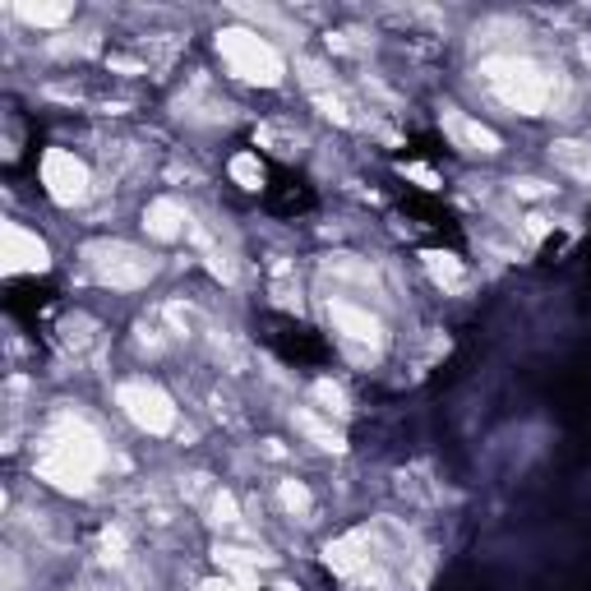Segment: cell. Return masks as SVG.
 Here are the masks:
<instances>
[{
    "instance_id": "cell-1",
    "label": "cell",
    "mask_w": 591,
    "mask_h": 591,
    "mask_svg": "<svg viewBox=\"0 0 591 591\" xmlns=\"http://www.w3.org/2000/svg\"><path fill=\"white\" fill-rule=\"evenodd\" d=\"M107 467V439L97 435L84 416H61L42 435L37 448V476L65 495H88Z\"/></svg>"
},
{
    "instance_id": "cell-2",
    "label": "cell",
    "mask_w": 591,
    "mask_h": 591,
    "mask_svg": "<svg viewBox=\"0 0 591 591\" xmlns=\"http://www.w3.org/2000/svg\"><path fill=\"white\" fill-rule=\"evenodd\" d=\"M481 79L490 84V93L504 102L508 111H518V116H541L550 107V74L541 65L531 61V56H485L481 61Z\"/></svg>"
},
{
    "instance_id": "cell-3",
    "label": "cell",
    "mask_w": 591,
    "mask_h": 591,
    "mask_svg": "<svg viewBox=\"0 0 591 591\" xmlns=\"http://www.w3.org/2000/svg\"><path fill=\"white\" fill-rule=\"evenodd\" d=\"M218 56L236 79H245V84L278 88L282 79H287L282 51L273 47L264 33H254V28H222L218 33Z\"/></svg>"
},
{
    "instance_id": "cell-4",
    "label": "cell",
    "mask_w": 591,
    "mask_h": 591,
    "mask_svg": "<svg viewBox=\"0 0 591 591\" xmlns=\"http://www.w3.org/2000/svg\"><path fill=\"white\" fill-rule=\"evenodd\" d=\"M84 264H88V273L111 291H139V287H148L157 273L153 254H144L130 241H88Z\"/></svg>"
},
{
    "instance_id": "cell-5",
    "label": "cell",
    "mask_w": 591,
    "mask_h": 591,
    "mask_svg": "<svg viewBox=\"0 0 591 591\" xmlns=\"http://www.w3.org/2000/svg\"><path fill=\"white\" fill-rule=\"evenodd\" d=\"M116 407H121L144 435H171V430H176V402H171L167 388H157L153 379H125V384L116 388Z\"/></svg>"
},
{
    "instance_id": "cell-6",
    "label": "cell",
    "mask_w": 591,
    "mask_h": 591,
    "mask_svg": "<svg viewBox=\"0 0 591 591\" xmlns=\"http://www.w3.org/2000/svg\"><path fill=\"white\" fill-rule=\"evenodd\" d=\"M42 185H47V194L61 208H74L88 199L93 176H88L84 157H74L70 148H47V153H42Z\"/></svg>"
},
{
    "instance_id": "cell-7",
    "label": "cell",
    "mask_w": 591,
    "mask_h": 591,
    "mask_svg": "<svg viewBox=\"0 0 591 591\" xmlns=\"http://www.w3.org/2000/svg\"><path fill=\"white\" fill-rule=\"evenodd\" d=\"M328 324L338 328L347 347H365L370 356H379V351L388 347V328H384L379 314H370V305H356V301L333 296V301H328Z\"/></svg>"
},
{
    "instance_id": "cell-8",
    "label": "cell",
    "mask_w": 591,
    "mask_h": 591,
    "mask_svg": "<svg viewBox=\"0 0 591 591\" xmlns=\"http://www.w3.org/2000/svg\"><path fill=\"white\" fill-rule=\"evenodd\" d=\"M0 268L5 273H47L51 268V250L37 231L19 227V222H5L0 227Z\"/></svg>"
},
{
    "instance_id": "cell-9",
    "label": "cell",
    "mask_w": 591,
    "mask_h": 591,
    "mask_svg": "<svg viewBox=\"0 0 591 591\" xmlns=\"http://www.w3.org/2000/svg\"><path fill=\"white\" fill-rule=\"evenodd\" d=\"M324 564L333 568L338 578L361 582L365 573L374 568V545H370V536H365V531H347V536H338V541H328Z\"/></svg>"
},
{
    "instance_id": "cell-10",
    "label": "cell",
    "mask_w": 591,
    "mask_h": 591,
    "mask_svg": "<svg viewBox=\"0 0 591 591\" xmlns=\"http://www.w3.org/2000/svg\"><path fill=\"white\" fill-rule=\"evenodd\" d=\"M444 130L453 134V144L467 148V153L495 157L499 148H504V139H499L490 125H481L476 116H467V111H458V107H444Z\"/></svg>"
},
{
    "instance_id": "cell-11",
    "label": "cell",
    "mask_w": 591,
    "mask_h": 591,
    "mask_svg": "<svg viewBox=\"0 0 591 591\" xmlns=\"http://www.w3.org/2000/svg\"><path fill=\"white\" fill-rule=\"evenodd\" d=\"M144 231L153 236V241H181L185 231H190V213H185L171 194H162V199H153V204L144 208Z\"/></svg>"
},
{
    "instance_id": "cell-12",
    "label": "cell",
    "mask_w": 591,
    "mask_h": 591,
    "mask_svg": "<svg viewBox=\"0 0 591 591\" xmlns=\"http://www.w3.org/2000/svg\"><path fill=\"white\" fill-rule=\"evenodd\" d=\"M291 425H296V430H301L305 439H310L314 448H324V453H342V430L333 421H324V416H319V411H310V407H296L291 411Z\"/></svg>"
},
{
    "instance_id": "cell-13",
    "label": "cell",
    "mask_w": 591,
    "mask_h": 591,
    "mask_svg": "<svg viewBox=\"0 0 591 591\" xmlns=\"http://www.w3.org/2000/svg\"><path fill=\"white\" fill-rule=\"evenodd\" d=\"M213 559H218V568L227 573V578H236V582H254L259 564H268V555H250V550H241V545H218Z\"/></svg>"
},
{
    "instance_id": "cell-14",
    "label": "cell",
    "mask_w": 591,
    "mask_h": 591,
    "mask_svg": "<svg viewBox=\"0 0 591 591\" xmlns=\"http://www.w3.org/2000/svg\"><path fill=\"white\" fill-rule=\"evenodd\" d=\"M421 259H425V273H430V278H435L444 291H458L462 282H467V268H462L458 254H448V250H425Z\"/></svg>"
},
{
    "instance_id": "cell-15",
    "label": "cell",
    "mask_w": 591,
    "mask_h": 591,
    "mask_svg": "<svg viewBox=\"0 0 591 591\" xmlns=\"http://www.w3.org/2000/svg\"><path fill=\"white\" fill-rule=\"evenodd\" d=\"M14 14L24 19V24H33V28H61V24H70V5H28V0H19L14 5Z\"/></svg>"
},
{
    "instance_id": "cell-16",
    "label": "cell",
    "mask_w": 591,
    "mask_h": 591,
    "mask_svg": "<svg viewBox=\"0 0 591 591\" xmlns=\"http://www.w3.org/2000/svg\"><path fill=\"white\" fill-rule=\"evenodd\" d=\"M555 162L568 171H578V176H591V148L578 144V139H564V144H555Z\"/></svg>"
},
{
    "instance_id": "cell-17",
    "label": "cell",
    "mask_w": 591,
    "mask_h": 591,
    "mask_svg": "<svg viewBox=\"0 0 591 591\" xmlns=\"http://www.w3.org/2000/svg\"><path fill=\"white\" fill-rule=\"evenodd\" d=\"M314 102H319V111H324L328 121H338V125H356V107H351V102L338 93V88H328V93H319Z\"/></svg>"
},
{
    "instance_id": "cell-18",
    "label": "cell",
    "mask_w": 591,
    "mask_h": 591,
    "mask_svg": "<svg viewBox=\"0 0 591 591\" xmlns=\"http://www.w3.org/2000/svg\"><path fill=\"white\" fill-rule=\"evenodd\" d=\"M231 181H241L245 190H259V185H264V167H259V157H254V153H236V157H231Z\"/></svg>"
},
{
    "instance_id": "cell-19",
    "label": "cell",
    "mask_w": 591,
    "mask_h": 591,
    "mask_svg": "<svg viewBox=\"0 0 591 591\" xmlns=\"http://www.w3.org/2000/svg\"><path fill=\"white\" fill-rule=\"evenodd\" d=\"M282 508L287 513H296V518H310V508H314V499H310V490H305L301 481H282Z\"/></svg>"
},
{
    "instance_id": "cell-20",
    "label": "cell",
    "mask_w": 591,
    "mask_h": 591,
    "mask_svg": "<svg viewBox=\"0 0 591 591\" xmlns=\"http://www.w3.org/2000/svg\"><path fill=\"white\" fill-rule=\"evenodd\" d=\"M314 398L324 402V411H328V416H333V411H338V416L347 411V393H342L338 384H328V379H319V384H314Z\"/></svg>"
},
{
    "instance_id": "cell-21",
    "label": "cell",
    "mask_w": 591,
    "mask_h": 591,
    "mask_svg": "<svg viewBox=\"0 0 591 591\" xmlns=\"http://www.w3.org/2000/svg\"><path fill=\"white\" fill-rule=\"evenodd\" d=\"M213 522H218V527H236V522H241V508H236V499H231L227 490L213 495Z\"/></svg>"
},
{
    "instance_id": "cell-22",
    "label": "cell",
    "mask_w": 591,
    "mask_h": 591,
    "mask_svg": "<svg viewBox=\"0 0 591 591\" xmlns=\"http://www.w3.org/2000/svg\"><path fill=\"white\" fill-rule=\"evenodd\" d=\"M513 190H518L522 199H545L555 185H545V181H536V176H527V181H513Z\"/></svg>"
},
{
    "instance_id": "cell-23",
    "label": "cell",
    "mask_w": 591,
    "mask_h": 591,
    "mask_svg": "<svg viewBox=\"0 0 591 591\" xmlns=\"http://www.w3.org/2000/svg\"><path fill=\"white\" fill-rule=\"evenodd\" d=\"M199 591H241L236 578H213V582H199Z\"/></svg>"
},
{
    "instance_id": "cell-24",
    "label": "cell",
    "mask_w": 591,
    "mask_h": 591,
    "mask_svg": "<svg viewBox=\"0 0 591 591\" xmlns=\"http://www.w3.org/2000/svg\"><path fill=\"white\" fill-rule=\"evenodd\" d=\"M545 231H550V222H545L541 213H531V218H527V236H531V241H541Z\"/></svg>"
},
{
    "instance_id": "cell-25",
    "label": "cell",
    "mask_w": 591,
    "mask_h": 591,
    "mask_svg": "<svg viewBox=\"0 0 591 591\" xmlns=\"http://www.w3.org/2000/svg\"><path fill=\"white\" fill-rule=\"evenodd\" d=\"M407 176H416L425 190H435V185H439V181H435V171H425V167H407Z\"/></svg>"
},
{
    "instance_id": "cell-26",
    "label": "cell",
    "mask_w": 591,
    "mask_h": 591,
    "mask_svg": "<svg viewBox=\"0 0 591 591\" xmlns=\"http://www.w3.org/2000/svg\"><path fill=\"white\" fill-rule=\"evenodd\" d=\"M273 591H301V587H291V582H278V587H273Z\"/></svg>"
}]
</instances>
